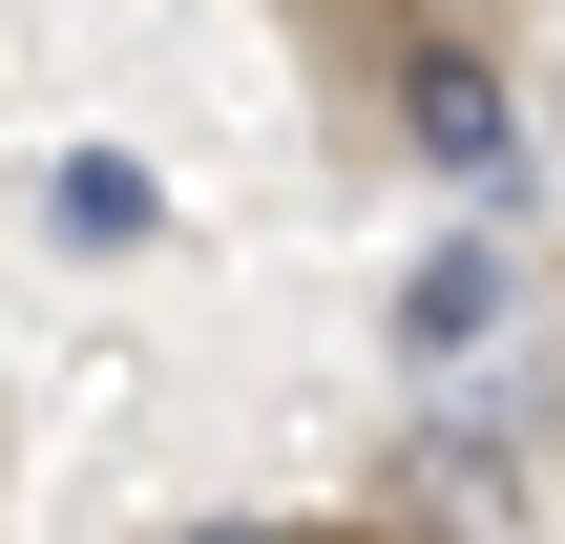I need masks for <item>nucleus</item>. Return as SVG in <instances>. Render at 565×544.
I'll return each instance as SVG.
<instances>
[{
    "label": "nucleus",
    "mask_w": 565,
    "mask_h": 544,
    "mask_svg": "<svg viewBox=\"0 0 565 544\" xmlns=\"http://www.w3.org/2000/svg\"><path fill=\"white\" fill-rule=\"evenodd\" d=\"M42 210H63V252H147V231H168V189H147L126 147H63V168H42Z\"/></svg>",
    "instance_id": "obj_3"
},
{
    "label": "nucleus",
    "mask_w": 565,
    "mask_h": 544,
    "mask_svg": "<svg viewBox=\"0 0 565 544\" xmlns=\"http://www.w3.org/2000/svg\"><path fill=\"white\" fill-rule=\"evenodd\" d=\"M398 503H419V524H524V461H503V440H419Z\"/></svg>",
    "instance_id": "obj_4"
},
{
    "label": "nucleus",
    "mask_w": 565,
    "mask_h": 544,
    "mask_svg": "<svg viewBox=\"0 0 565 544\" xmlns=\"http://www.w3.org/2000/svg\"><path fill=\"white\" fill-rule=\"evenodd\" d=\"M503 294H524V273H503V210H482V231H440V252L398 273V356H482Z\"/></svg>",
    "instance_id": "obj_2"
},
{
    "label": "nucleus",
    "mask_w": 565,
    "mask_h": 544,
    "mask_svg": "<svg viewBox=\"0 0 565 544\" xmlns=\"http://www.w3.org/2000/svg\"><path fill=\"white\" fill-rule=\"evenodd\" d=\"M398 147H419L461 210H524V84H503L461 21H419V63H398Z\"/></svg>",
    "instance_id": "obj_1"
}]
</instances>
